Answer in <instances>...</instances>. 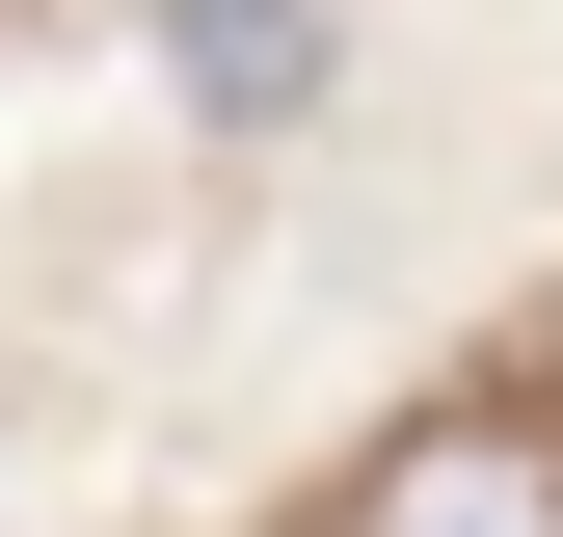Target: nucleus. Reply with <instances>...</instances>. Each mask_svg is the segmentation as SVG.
<instances>
[{"instance_id":"1","label":"nucleus","mask_w":563,"mask_h":537,"mask_svg":"<svg viewBox=\"0 0 563 537\" xmlns=\"http://www.w3.org/2000/svg\"><path fill=\"white\" fill-rule=\"evenodd\" d=\"M322 537H563V430L537 403H430V430H376V484Z\"/></svg>"}]
</instances>
